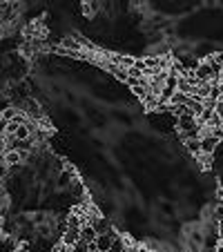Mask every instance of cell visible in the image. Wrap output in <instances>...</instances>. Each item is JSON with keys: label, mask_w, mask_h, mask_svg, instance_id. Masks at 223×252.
<instances>
[{"label": "cell", "mask_w": 223, "mask_h": 252, "mask_svg": "<svg viewBox=\"0 0 223 252\" xmlns=\"http://www.w3.org/2000/svg\"><path fill=\"white\" fill-rule=\"evenodd\" d=\"M0 237H2V232H0Z\"/></svg>", "instance_id": "15"}, {"label": "cell", "mask_w": 223, "mask_h": 252, "mask_svg": "<svg viewBox=\"0 0 223 252\" xmlns=\"http://www.w3.org/2000/svg\"><path fill=\"white\" fill-rule=\"evenodd\" d=\"M83 14H85V16L94 14V2H83Z\"/></svg>", "instance_id": "12"}, {"label": "cell", "mask_w": 223, "mask_h": 252, "mask_svg": "<svg viewBox=\"0 0 223 252\" xmlns=\"http://www.w3.org/2000/svg\"><path fill=\"white\" fill-rule=\"evenodd\" d=\"M185 150H188V152L190 154H194V157H199V136H192V138H185Z\"/></svg>", "instance_id": "8"}, {"label": "cell", "mask_w": 223, "mask_h": 252, "mask_svg": "<svg viewBox=\"0 0 223 252\" xmlns=\"http://www.w3.org/2000/svg\"><path fill=\"white\" fill-rule=\"evenodd\" d=\"M134 252H152V250H150V248H145V246H136V250H134Z\"/></svg>", "instance_id": "13"}, {"label": "cell", "mask_w": 223, "mask_h": 252, "mask_svg": "<svg viewBox=\"0 0 223 252\" xmlns=\"http://www.w3.org/2000/svg\"><path fill=\"white\" fill-rule=\"evenodd\" d=\"M176 127H179V134L181 138H192V136H199V121H196V116L192 114H181L176 116Z\"/></svg>", "instance_id": "1"}, {"label": "cell", "mask_w": 223, "mask_h": 252, "mask_svg": "<svg viewBox=\"0 0 223 252\" xmlns=\"http://www.w3.org/2000/svg\"><path fill=\"white\" fill-rule=\"evenodd\" d=\"M96 237H98V234H96V230H94V225H92V223H83L81 225V241L92 243Z\"/></svg>", "instance_id": "6"}, {"label": "cell", "mask_w": 223, "mask_h": 252, "mask_svg": "<svg viewBox=\"0 0 223 252\" xmlns=\"http://www.w3.org/2000/svg\"><path fill=\"white\" fill-rule=\"evenodd\" d=\"M219 145H221V141L217 136H212V134H201L199 136V152L203 157H212L219 150Z\"/></svg>", "instance_id": "2"}, {"label": "cell", "mask_w": 223, "mask_h": 252, "mask_svg": "<svg viewBox=\"0 0 223 252\" xmlns=\"http://www.w3.org/2000/svg\"><path fill=\"white\" fill-rule=\"evenodd\" d=\"M81 239V230H65V232L61 234V241L65 243V246H74V243Z\"/></svg>", "instance_id": "7"}, {"label": "cell", "mask_w": 223, "mask_h": 252, "mask_svg": "<svg viewBox=\"0 0 223 252\" xmlns=\"http://www.w3.org/2000/svg\"><path fill=\"white\" fill-rule=\"evenodd\" d=\"M49 252H71V248H69V246H65V243H63V241H58L56 246H54Z\"/></svg>", "instance_id": "11"}, {"label": "cell", "mask_w": 223, "mask_h": 252, "mask_svg": "<svg viewBox=\"0 0 223 252\" xmlns=\"http://www.w3.org/2000/svg\"><path fill=\"white\" fill-rule=\"evenodd\" d=\"M96 252H98V250H96Z\"/></svg>", "instance_id": "16"}, {"label": "cell", "mask_w": 223, "mask_h": 252, "mask_svg": "<svg viewBox=\"0 0 223 252\" xmlns=\"http://www.w3.org/2000/svg\"><path fill=\"white\" fill-rule=\"evenodd\" d=\"M71 252H90V246H87L85 241H81V239H78V241L71 246Z\"/></svg>", "instance_id": "10"}, {"label": "cell", "mask_w": 223, "mask_h": 252, "mask_svg": "<svg viewBox=\"0 0 223 252\" xmlns=\"http://www.w3.org/2000/svg\"><path fill=\"white\" fill-rule=\"evenodd\" d=\"M20 241L14 237V234H2L0 237V252H18Z\"/></svg>", "instance_id": "5"}, {"label": "cell", "mask_w": 223, "mask_h": 252, "mask_svg": "<svg viewBox=\"0 0 223 252\" xmlns=\"http://www.w3.org/2000/svg\"><path fill=\"white\" fill-rule=\"evenodd\" d=\"M25 157H27V154L18 152V150H5V152H2V163H5L7 167H11V170H14V167L23 165Z\"/></svg>", "instance_id": "4"}, {"label": "cell", "mask_w": 223, "mask_h": 252, "mask_svg": "<svg viewBox=\"0 0 223 252\" xmlns=\"http://www.w3.org/2000/svg\"><path fill=\"white\" fill-rule=\"evenodd\" d=\"M208 127H223V119H221V114L219 112H212V116L208 119Z\"/></svg>", "instance_id": "9"}, {"label": "cell", "mask_w": 223, "mask_h": 252, "mask_svg": "<svg viewBox=\"0 0 223 252\" xmlns=\"http://www.w3.org/2000/svg\"><path fill=\"white\" fill-rule=\"evenodd\" d=\"M134 250H136V248H125V252H134Z\"/></svg>", "instance_id": "14"}, {"label": "cell", "mask_w": 223, "mask_h": 252, "mask_svg": "<svg viewBox=\"0 0 223 252\" xmlns=\"http://www.w3.org/2000/svg\"><path fill=\"white\" fill-rule=\"evenodd\" d=\"M114 241H116V232H114V230H107V232H100L98 237L94 239V243H96V250H98V252H109V248L114 246Z\"/></svg>", "instance_id": "3"}]
</instances>
